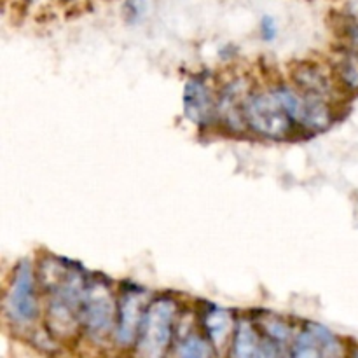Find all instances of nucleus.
I'll return each instance as SVG.
<instances>
[{"instance_id": "1", "label": "nucleus", "mask_w": 358, "mask_h": 358, "mask_svg": "<svg viewBox=\"0 0 358 358\" xmlns=\"http://www.w3.org/2000/svg\"><path fill=\"white\" fill-rule=\"evenodd\" d=\"M90 276L79 264L48 257L41 264V285L49 294L48 327L58 338H70L83 325V301Z\"/></svg>"}, {"instance_id": "2", "label": "nucleus", "mask_w": 358, "mask_h": 358, "mask_svg": "<svg viewBox=\"0 0 358 358\" xmlns=\"http://www.w3.org/2000/svg\"><path fill=\"white\" fill-rule=\"evenodd\" d=\"M117 322L114 294L105 276H90L83 301V327L94 341L107 339Z\"/></svg>"}, {"instance_id": "3", "label": "nucleus", "mask_w": 358, "mask_h": 358, "mask_svg": "<svg viewBox=\"0 0 358 358\" xmlns=\"http://www.w3.org/2000/svg\"><path fill=\"white\" fill-rule=\"evenodd\" d=\"M177 304L170 297H157L147 306L136 338V353L142 357H163L173 338Z\"/></svg>"}, {"instance_id": "4", "label": "nucleus", "mask_w": 358, "mask_h": 358, "mask_svg": "<svg viewBox=\"0 0 358 358\" xmlns=\"http://www.w3.org/2000/svg\"><path fill=\"white\" fill-rule=\"evenodd\" d=\"M3 313L7 320L16 327H28L37 320L38 301L35 276L30 261L27 259H23L14 269L3 299Z\"/></svg>"}, {"instance_id": "5", "label": "nucleus", "mask_w": 358, "mask_h": 358, "mask_svg": "<svg viewBox=\"0 0 358 358\" xmlns=\"http://www.w3.org/2000/svg\"><path fill=\"white\" fill-rule=\"evenodd\" d=\"M243 121L255 133L269 138H283L296 124L275 91L248 98L243 103Z\"/></svg>"}, {"instance_id": "6", "label": "nucleus", "mask_w": 358, "mask_h": 358, "mask_svg": "<svg viewBox=\"0 0 358 358\" xmlns=\"http://www.w3.org/2000/svg\"><path fill=\"white\" fill-rule=\"evenodd\" d=\"M147 290L140 287H129L122 290L121 303L117 306V325L115 338L121 346H129L136 343L140 324L147 310Z\"/></svg>"}, {"instance_id": "7", "label": "nucleus", "mask_w": 358, "mask_h": 358, "mask_svg": "<svg viewBox=\"0 0 358 358\" xmlns=\"http://www.w3.org/2000/svg\"><path fill=\"white\" fill-rule=\"evenodd\" d=\"M343 350L338 338L320 324H308L294 341L292 355L299 358H318L341 355Z\"/></svg>"}, {"instance_id": "8", "label": "nucleus", "mask_w": 358, "mask_h": 358, "mask_svg": "<svg viewBox=\"0 0 358 358\" xmlns=\"http://www.w3.org/2000/svg\"><path fill=\"white\" fill-rule=\"evenodd\" d=\"M280 350L259 332V325L252 324L247 318H241L234 329L233 339V357H276L280 355Z\"/></svg>"}, {"instance_id": "9", "label": "nucleus", "mask_w": 358, "mask_h": 358, "mask_svg": "<svg viewBox=\"0 0 358 358\" xmlns=\"http://www.w3.org/2000/svg\"><path fill=\"white\" fill-rule=\"evenodd\" d=\"M184 108L187 117L196 124L205 126L213 119L217 103L213 101L208 86L201 79H191L185 84Z\"/></svg>"}, {"instance_id": "10", "label": "nucleus", "mask_w": 358, "mask_h": 358, "mask_svg": "<svg viewBox=\"0 0 358 358\" xmlns=\"http://www.w3.org/2000/svg\"><path fill=\"white\" fill-rule=\"evenodd\" d=\"M331 122L332 112L324 101V98L304 93L303 114H301L299 124H303L308 129H313V131H324L331 126Z\"/></svg>"}, {"instance_id": "11", "label": "nucleus", "mask_w": 358, "mask_h": 358, "mask_svg": "<svg viewBox=\"0 0 358 358\" xmlns=\"http://www.w3.org/2000/svg\"><path fill=\"white\" fill-rule=\"evenodd\" d=\"M233 325L229 311L220 310V308H210L203 317V327H205L206 336L215 348H219V346H222V343L227 341V338L233 332Z\"/></svg>"}, {"instance_id": "12", "label": "nucleus", "mask_w": 358, "mask_h": 358, "mask_svg": "<svg viewBox=\"0 0 358 358\" xmlns=\"http://www.w3.org/2000/svg\"><path fill=\"white\" fill-rule=\"evenodd\" d=\"M296 83L299 84L301 90L311 96L325 98L331 91V83L325 77V73L320 72V69L313 65H303L296 70Z\"/></svg>"}, {"instance_id": "13", "label": "nucleus", "mask_w": 358, "mask_h": 358, "mask_svg": "<svg viewBox=\"0 0 358 358\" xmlns=\"http://www.w3.org/2000/svg\"><path fill=\"white\" fill-rule=\"evenodd\" d=\"M259 329H261L262 334H264L278 350L280 346H287L290 336H292V331H290V327L282 320V318H261V320H259ZM280 352H282V350H280Z\"/></svg>"}, {"instance_id": "14", "label": "nucleus", "mask_w": 358, "mask_h": 358, "mask_svg": "<svg viewBox=\"0 0 358 358\" xmlns=\"http://www.w3.org/2000/svg\"><path fill=\"white\" fill-rule=\"evenodd\" d=\"M215 346L210 339L198 334H189L177 345V355L180 357H210L215 355Z\"/></svg>"}, {"instance_id": "15", "label": "nucleus", "mask_w": 358, "mask_h": 358, "mask_svg": "<svg viewBox=\"0 0 358 358\" xmlns=\"http://www.w3.org/2000/svg\"><path fill=\"white\" fill-rule=\"evenodd\" d=\"M339 79L350 87L358 91V52H346L338 63Z\"/></svg>"}, {"instance_id": "16", "label": "nucleus", "mask_w": 358, "mask_h": 358, "mask_svg": "<svg viewBox=\"0 0 358 358\" xmlns=\"http://www.w3.org/2000/svg\"><path fill=\"white\" fill-rule=\"evenodd\" d=\"M262 35H264V38H273L276 35V23L273 17H264L262 20Z\"/></svg>"}]
</instances>
